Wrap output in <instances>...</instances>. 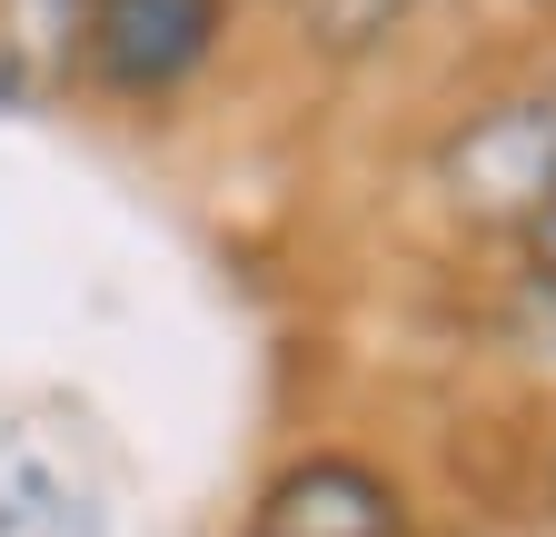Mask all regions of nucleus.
<instances>
[{"mask_svg":"<svg viewBox=\"0 0 556 537\" xmlns=\"http://www.w3.org/2000/svg\"><path fill=\"white\" fill-rule=\"evenodd\" d=\"M428 199L477 229V239H517L556 210V110L546 90H507V100H477L457 110L438 140H428Z\"/></svg>","mask_w":556,"mask_h":537,"instance_id":"f257e3e1","label":"nucleus"},{"mask_svg":"<svg viewBox=\"0 0 556 537\" xmlns=\"http://www.w3.org/2000/svg\"><path fill=\"white\" fill-rule=\"evenodd\" d=\"M239 40V0H80V60L70 80L90 100L150 120L179 110Z\"/></svg>","mask_w":556,"mask_h":537,"instance_id":"f03ea898","label":"nucleus"},{"mask_svg":"<svg viewBox=\"0 0 556 537\" xmlns=\"http://www.w3.org/2000/svg\"><path fill=\"white\" fill-rule=\"evenodd\" d=\"M239 537H417V488L358 438H308L249 488Z\"/></svg>","mask_w":556,"mask_h":537,"instance_id":"7ed1b4c3","label":"nucleus"},{"mask_svg":"<svg viewBox=\"0 0 556 537\" xmlns=\"http://www.w3.org/2000/svg\"><path fill=\"white\" fill-rule=\"evenodd\" d=\"M0 537H110V498L90 478V448L50 419L0 428Z\"/></svg>","mask_w":556,"mask_h":537,"instance_id":"20e7f679","label":"nucleus"},{"mask_svg":"<svg viewBox=\"0 0 556 537\" xmlns=\"http://www.w3.org/2000/svg\"><path fill=\"white\" fill-rule=\"evenodd\" d=\"M428 0H299V40L318 50V60H368V50H388Z\"/></svg>","mask_w":556,"mask_h":537,"instance_id":"39448f33","label":"nucleus"},{"mask_svg":"<svg viewBox=\"0 0 556 537\" xmlns=\"http://www.w3.org/2000/svg\"><path fill=\"white\" fill-rule=\"evenodd\" d=\"M497 339H507L527 369L556 378V268H517V289H507V309H497Z\"/></svg>","mask_w":556,"mask_h":537,"instance_id":"423d86ee","label":"nucleus"},{"mask_svg":"<svg viewBox=\"0 0 556 537\" xmlns=\"http://www.w3.org/2000/svg\"><path fill=\"white\" fill-rule=\"evenodd\" d=\"M527 268H556V210H546V220L527 229Z\"/></svg>","mask_w":556,"mask_h":537,"instance_id":"0eeeda50","label":"nucleus"},{"mask_svg":"<svg viewBox=\"0 0 556 537\" xmlns=\"http://www.w3.org/2000/svg\"><path fill=\"white\" fill-rule=\"evenodd\" d=\"M239 11H249V0H239ZM278 11H299V0H278Z\"/></svg>","mask_w":556,"mask_h":537,"instance_id":"6e6552de","label":"nucleus"},{"mask_svg":"<svg viewBox=\"0 0 556 537\" xmlns=\"http://www.w3.org/2000/svg\"><path fill=\"white\" fill-rule=\"evenodd\" d=\"M546 498H556V467H546Z\"/></svg>","mask_w":556,"mask_h":537,"instance_id":"1a4fd4ad","label":"nucleus"},{"mask_svg":"<svg viewBox=\"0 0 556 537\" xmlns=\"http://www.w3.org/2000/svg\"><path fill=\"white\" fill-rule=\"evenodd\" d=\"M536 11H556V0H536Z\"/></svg>","mask_w":556,"mask_h":537,"instance_id":"9d476101","label":"nucleus"}]
</instances>
